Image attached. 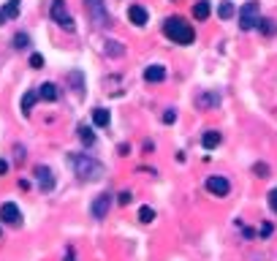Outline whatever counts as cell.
I'll list each match as a JSON object with an SVG mask.
<instances>
[{
    "label": "cell",
    "mask_w": 277,
    "mask_h": 261,
    "mask_svg": "<svg viewBox=\"0 0 277 261\" xmlns=\"http://www.w3.org/2000/svg\"><path fill=\"white\" fill-rule=\"evenodd\" d=\"M30 65H33V68H41L43 57H41V54H30Z\"/></svg>",
    "instance_id": "484cf974"
},
{
    "label": "cell",
    "mask_w": 277,
    "mask_h": 261,
    "mask_svg": "<svg viewBox=\"0 0 277 261\" xmlns=\"http://www.w3.org/2000/svg\"><path fill=\"white\" fill-rule=\"evenodd\" d=\"M16 14H19V0H8L5 8H0V25H3L5 19H14Z\"/></svg>",
    "instance_id": "4fadbf2b"
},
{
    "label": "cell",
    "mask_w": 277,
    "mask_h": 261,
    "mask_svg": "<svg viewBox=\"0 0 277 261\" xmlns=\"http://www.w3.org/2000/svg\"><path fill=\"white\" fill-rule=\"evenodd\" d=\"M109 210H112V193H101V196H95V201H92L90 215L95 218V220H103V218L109 215Z\"/></svg>",
    "instance_id": "8992f818"
},
{
    "label": "cell",
    "mask_w": 277,
    "mask_h": 261,
    "mask_svg": "<svg viewBox=\"0 0 277 261\" xmlns=\"http://www.w3.org/2000/svg\"><path fill=\"white\" fill-rule=\"evenodd\" d=\"M174 120H177V112H174V109H166V112H163V123L171 125Z\"/></svg>",
    "instance_id": "d4e9b609"
},
{
    "label": "cell",
    "mask_w": 277,
    "mask_h": 261,
    "mask_svg": "<svg viewBox=\"0 0 277 261\" xmlns=\"http://www.w3.org/2000/svg\"><path fill=\"white\" fill-rule=\"evenodd\" d=\"M27 44H30V38H27L25 33H16V36H14V46H16V49H25Z\"/></svg>",
    "instance_id": "603a6c76"
},
{
    "label": "cell",
    "mask_w": 277,
    "mask_h": 261,
    "mask_svg": "<svg viewBox=\"0 0 277 261\" xmlns=\"http://www.w3.org/2000/svg\"><path fill=\"white\" fill-rule=\"evenodd\" d=\"M269 207L277 212V188H275V190H269Z\"/></svg>",
    "instance_id": "4316f807"
},
{
    "label": "cell",
    "mask_w": 277,
    "mask_h": 261,
    "mask_svg": "<svg viewBox=\"0 0 277 261\" xmlns=\"http://www.w3.org/2000/svg\"><path fill=\"white\" fill-rule=\"evenodd\" d=\"M217 16H220V19H231V16H234V5H231V3H220V8H217Z\"/></svg>",
    "instance_id": "7402d4cb"
},
{
    "label": "cell",
    "mask_w": 277,
    "mask_h": 261,
    "mask_svg": "<svg viewBox=\"0 0 277 261\" xmlns=\"http://www.w3.org/2000/svg\"><path fill=\"white\" fill-rule=\"evenodd\" d=\"M68 161H71V166H74L76 177H81V179H101L103 177V163L95 161V158L81 155V152H71Z\"/></svg>",
    "instance_id": "6da1fadb"
},
{
    "label": "cell",
    "mask_w": 277,
    "mask_h": 261,
    "mask_svg": "<svg viewBox=\"0 0 277 261\" xmlns=\"http://www.w3.org/2000/svg\"><path fill=\"white\" fill-rule=\"evenodd\" d=\"M255 174H269V166L266 163H255Z\"/></svg>",
    "instance_id": "83f0119b"
},
{
    "label": "cell",
    "mask_w": 277,
    "mask_h": 261,
    "mask_svg": "<svg viewBox=\"0 0 277 261\" xmlns=\"http://www.w3.org/2000/svg\"><path fill=\"white\" fill-rule=\"evenodd\" d=\"M36 177L41 179V190H43V193L54 188V177H52V172H49L46 166H36Z\"/></svg>",
    "instance_id": "8fae6325"
},
{
    "label": "cell",
    "mask_w": 277,
    "mask_h": 261,
    "mask_svg": "<svg viewBox=\"0 0 277 261\" xmlns=\"http://www.w3.org/2000/svg\"><path fill=\"white\" fill-rule=\"evenodd\" d=\"M258 30L264 33V36H275V30H277V25L272 19H261L258 22Z\"/></svg>",
    "instance_id": "ffe728a7"
},
{
    "label": "cell",
    "mask_w": 277,
    "mask_h": 261,
    "mask_svg": "<svg viewBox=\"0 0 277 261\" xmlns=\"http://www.w3.org/2000/svg\"><path fill=\"white\" fill-rule=\"evenodd\" d=\"M65 261H74V256H71V253H68V256H65Z\"/></svg>",
    "instance_id": "1f68e13d"
},
{
    "label": "cell",
    "mask_w": 277,
    "mask_h": 261,
    "mask_svg": "<svg viewBox=\"0 0 277 261\" xmlns=\"http://www.w3.org/2000/svg\"><path fill=\"white\" fill-rule=\"evenodd\" d=\"M261 237H269V234H272V226H269V223H264V226H261Z\"/></svg>",
    "instance_id": "f1b7e54d"
},
{
    "label": "cell",
    "mask_w": 277,
    "mask_h": 261,
    "mask_svg": "<svg viewBox=\"0 0 277 261\" xmlns=\"http://www.w3.org/2000/svg\"><path fill=\"white\" fill-rule=\"evenodd\" d=\"M79 139H81V144H84V147H92V144H95V133H92L87 125H79Z\"/></svg>",
    "instance_id": "2e32d148"
},
{
    "label": "cell",
    "mask_w": 277,
    "mask_h": 261,
    "mask_svg": "<svg viewBox=\"0 0 277 261\" xmlns=\"http://www.w3.org/2000/svg\"><path fill=\"white\" fill-rule=\"evenodd\" d=\"M92 123H95L98 128H106L109 125V112L106 109H95V112H92Z\"/></svg>",
    "instance_id": "ac0fdd59"
},
{
    "label": "cell",
    "mask_w": 277,
    "mask_h": 261,
    "mask_svg": "<svg viewBox=\"0 0 277 261\" xmlns=\"http://www.w3.org/2000/svg\"><path fill=\"white\" fill-rule=\"evenodd\" d=\"M5 172H8V163H5V161H0V174H5Z\"/></svg>",
    "instance_id": "4dcf8cb0"
},
{
    "label": "cell",
    "mask_w": 277,
    "mask_h": 261,
    "mask_svg": "<svg viewBox=\"0 0 277 261\" xmlns=\"http://www.w3.org/2000/svg\"><path fill=\"white\" fill-rule=\"evenodd\" d=\"M49 16H52L54 22H57L63 30H74V19H71V14H68V8H65V0H52V8H49Z\"/></svg>",
    "instance_id": "277c9868"
},
{
    "label": "cell",
    "mask_w": 277,
    "mask_h": 261,
    "mask_svg": "<svg viewBox=\"0 0 277 261\" xmlns=\"http://www.w3.org/2000/svg\"><path fill=\"white\" fill-rule=\"evenodd\" d=\"M71 82H74L76 92H81V90H84V85H81V74H79V71H74V74H71Z\"/></svg>",
    "instance_id": "cb8c5ba5"
},
{
    "label": "cell",
    "mask_w": 277,
    "mask_h": 261,
    "mask_svg": "<svg viewBox=\"0 0 277 261\" xmlns=\"http://www.w3.org/2000/svg\"><path fill=\"white\" fill-rule=\"evenodd\" d=\"M144 79L147 82H163L166 79V68H163V65H150V68L144 71Z\"/></svg>",
    "instance_id": "5bb4252c"
},
{
    "label": "cell",
    "mask_w": 277,
    "mask_h": 261,
    "mask_svg": "<svg viewBox=\"0 0 277 261\" xmlns=\"http://www.w3.org/2000/svg\"><path fill=\"white\" fill-rule=\"evenodd\" d=\"M139 220L141 223H152V220H155V210H152V207H141V210H139Z\"/></svg>",
    "instance_id": "44dd1931"
},
{
    "label": "cell",
    "mask_w": 277,
    "mask_h": 261,
    "mask_svg": "<svg viewBox=\"0 0 277 261\" xmlns=\"http://www.w3.org/2000/svg\"><path fill=\"white\" fill-rule=\"evenodd\" d=\"M163 33H166V38H171L174 44H193V38H196L193 25H188L182 16H168L166 25H163Z\"/></svg>",
    "instance_id": "7a4b0ae2"
},
{
    "label": "cell",
    "mask_w": 277,
    "mask_h": 261,
    "mask_svg": "<svg viewBox=\"0 0 277 261\" xmlns=\"http://www.w3.org/2000/svg\"><path fill=\"white\" fill-rule=\"evenodd\" d=\"M128 201H130V193H128V190H122V193H119V204H128Z\"/></svg>",
    "instance_id": "f546056e"
},
{
    "label": "cell",
    "mask_w": 277,
    "mask_h": 261,
    "mask_svg": "<svg viewBox=\"0 0 277 261\" xmlns=\"http://www.w3.org/2000/svg\"><path fill=\"white\" fill-rule=\"evenodd\" d=\"M87 3V14H90L92 22H98L101 27L109 25V14H106V5H103V0H84Z\"/></svg>",
    "instance_id": "5b68a950"
},
{
    "label": "cell",
    "mask_w": 277,
    "mask_h": 261,
    "mask_svg": "<svg viewBox=\"0 0 277 261\" xmlns=\"http://www.w3.org/2000/svg\"><path fill=\"white\" fill-rule=\"evenodd\" d=\"M206 190H209L212 196H226L228 190H231V185H228L226 177H220V174H212V177H206Z\"/></svg>",
    "instance_id": "52a82bcc"
},
{
    "label": "cell",
    "mask_w": 277,
    "mask_h": 261,
    "mask_svg": "<svg viewBox=\"0 0 277 261\" xmlns=\"http://www.w3.org/2000/svg\"><path fill=\"white\" fill-rule=\"evenodd\" d=\"M193 16L196 19H206V16H209V3H206V0H198V3L193 5Z\"/></svg>",
    "instance_id": "d6986e66"
},
{
    "label": "cell",
    "mask_w": 277,
    "mask_h": 261,
    "mask_svg": "<svg viewBox=\"0 0 277 261\" xmlns=\"http://www.w3.org/2000/svg\"><path fill=\"white\" fill-rule=\"evenodd\" d=\"M223 141V136H220V130H206L204 136H201V144H204V150H215L217 144Z\"/></svg>",
    "instance_id": "7c38bea8"
},
{
    "label": "cell",
    "mask_w": 277,
    "mask_h": 261,
    "mask_svg": "<svg viewBox=\"0 0 277 261\" xmlns=\"http://www.w3.org/2000/svg\"><path fill=\"white\" fill-rule=\"evenodd\" d=\"M38 95H41L43 101H57L60 92H57V87H54V85H49V82H46V85L38 87Z\"/></svg>",
    "instance_id": "9a60e30c"
},
{
    "label": "cell",
    "mask_w": 277,
    "mask_h": 261,
    "mask_svg": "<svg viewBox=\"0 0 277 261\" xmlns=\"http://www.w3.org/2000/svg\"><path fill=\"white\" fill-rule=\"evenodd\" d=\"M128 19L133 22V25L144 27V25H147V19H150V14H147L144 5H130V8H128Z\"/></svg>",
    "instance_id": "30bf717a"
},
{
    "label": "cell",
    "mask_w": 277,
    "mask_h": 261,
    "mask_svg": "<svg viewBox=\"0 0 277 261\" xmlns=\"http://www.w3.org/2000/svg\"><path fill=\"white\" fill-rule=\"evenodd\" d=\"M0 220H5L8 226H19V223H22L19 207L11 204V201H8V204H3V207H0Z\"/></svg>",
    "instance_id": "ba28073f"
},
{
    "label": "cell",
    "mask_w": 277,
    "mask_h": 261,
    "mask_svg": "<svg viewBox=\"0 0 277 261\" xmlns=\"http://www.w3.org/2000/svg\"><path fill=\"white\" fill-rule=\"evenodd\" d=\"M0 234H3V228H0Z\"/></svg>",
    "instance_id": "d6a6232c"
},
{
    "label": "cell",
    "mask_w": 277,
    "mask_h": 261,
    "mask_svg": "<svg viewBox=\"0 0 277 261\" xmlns=\"http://www.w3.org/2000/svg\"><path fill=\"white\" fill-rule=\"evenodd\" d=\"M196 106H198V109H212V106H220V92L209 90V92H204V95H198V98H196Z\"/></svg>",
    "instance_id": "9c48e42d"
},
{
    "label": "cell",
    "mask_w": 277,
    "mask_h": 261,
    "mask_svg": "<svg viewBox=\"0 0 277 261\" xmlns=\"http://www.w3.org/2000/svg\"><path fill=\"white\" fill-rule=\"evenodd\" d=\"M258 22H261L258 0H250V3H244L242 11H239V27H242V30H253V27H258Z\"/></svg>",
    "instance_id": "3957f363"
},
{
    "label": "cell",
    "mask_w": 277,
    "mask_h": 261,
    "mask_svg": "<svg viewBox=\"0 0 277 261\" xmlns=\"http://www.w3.org/2000/svg\"><path fill=\"white\" fill-rule=\"evenodd\" d=\"M38 98H41V95H38V92H36V90H30V92H27V95H25V98H22V112H25V114H27V112H30V109H33V106H36V101H38Z\"/></svg>",
    "instance_id": "e0dca14e"
}]
</instances>
